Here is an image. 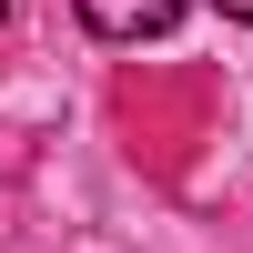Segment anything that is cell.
<instances>
[{
    "label": "cell",
    "instance_id": "2",
    "mask_svg": "<svg viewBox=\"0 0 253 253\" xmlns=\"http://www.w3.org/2000/svg\"><path fill=\"white\" fill-rule=\"evenodd\" d=\"M213 10H223V20H253V0H213Z\"/></svg>",
    "mask_w": 253,
    "mask_h": 253
},
{
    "label": "cell",
    "instance_id": "1",
    "mask_svg": "<svg viewBox=\"0 0 253 253\" xmlns=\"http://www.w3.org/2000/svg\"><path fill=\"white\" fill-rule=\"evenodd\" d=\"M81 20H91L101 41H162L182 20V0H81Z\"/></svg>",
    "mask_w": 253,
    "mask_h": 253
},
{
    "label": "cell",
    "instance_id": "3",
    "mask_svg": "<svg viewBox=\"0 0 253 253\" xmlns=\"http://www.w3.org/2000/svg\"><path fill=\"white\" fill-rule=\"evenodd\" d=\"M0 20H10V0H0Z\"/></svg>",
    "mask_w": 253,
    "mask_h": 253
}]
</instances>
